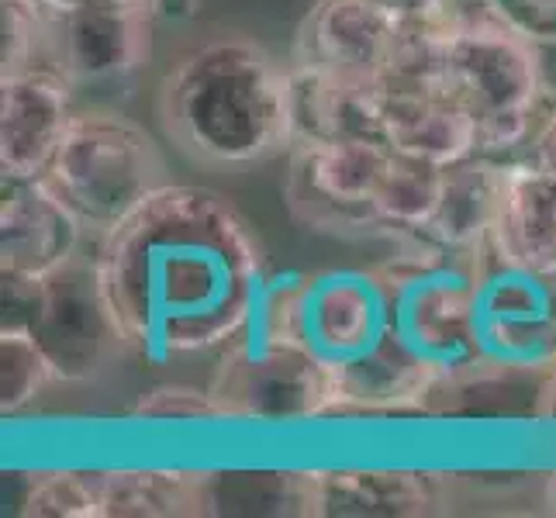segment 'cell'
Segmentation results:
<instances>
[{
  "label": "cell",
  "mask_w": 556,
  "mask_h": 518,
  "mask_svg": "<svg viewBox=\"0 0 556 518\" xmlns=\"http://www.w3.org/2000/svg\"><path fill=\"white\" fill-rule=\"evenodd\" d=\"M104 304L128 356H222L253 318L266 280L263 242L225 194L160 187L93 245Z\"/></svg>",
  "instance_id": "obj_1"
},
{
  "label": "cell",
  "mask_w": 556,
  "mask_h": 518,
  "mask_svg": "<svg viewBox=\"0 0 556 518\" xmlns=\"http://www.w3.org/2000/svg\"><path fill=\"white\" fill-rule=\"evenodd\" d=\"M160 122L201 163H266L298 142L294 73L260 42L215 38L163 73Z\"/></svg>",
  "instance_id": "obj_2"
},
{
  "label": "cell",
  "mask_w": 556,
  "mask_h": 518,
  "mask_svg": "<svg viewBox=\"0 0 556 518\" xmlns=\"http://www.w3.org/2000/svg\"><path fill=\"white\" fill-rule=\"evenodd\" d=\"M435 80L473 118L484 156H519L553 104L540 46L497 25L470 0L459 22L435 38Z\"/></svg>",
  "instance_id": "obj_3"
},
{
  "label": "cell",
  "mask_w": 556,
  "mask_h": 518,
  "mask_svg": "<svg viewBox=\"0 0 556 518\" xmlns=\"http://www.w3.org/2000/svg\"><path fill=\"white\" fill-rule=\"evenodd\" d=\"M377 270L391 294L394 336L443 377L446 391L488 377L473 336V256L405 239Z\"/></svg>",
  "instance_id": "obj_4"
},
{
  "label": "cell",
  "mask_w": 556,
  "mask_h": 518,
  "mask_svg": "<svg viewBox=\"0 0 556 518\" xmlns=\"http://www.w3.org/2000/svg\"><path fill=\"white\" fill-rule=\"evenodd\" d=\"M42 180L93 236H104L169 184V166L146 125L114 108H84Z\"/></svg>",
  "instance_id": "obj_5"
},
{
  "label": "cell",
  "mask_w": 556,
  "mask_h": 518,
  "mask_svg": "<svg viewBox=\"0 0 556 518\" xmlns=\"http://www.w3.org/2000/svg\"><path fill=\"white\" fill-rule=\"evenodd\" d=\"M473 336L488 377L543 380L556 367V274L473 253Z\"/></svg>",
  "instance_id": "obj_6"
},
{
  "label": "cell",
  "mask_w": 556,
  "mask_h": 518,
  "mask_svg": "<svg viewBox=\"0 0 556 518\" xmlns=\"http://www.w3.org/2000/svg\"><path fill=\"white\" fill-rule=\"evenodd\" d=\"M207 388L225 421L301 426L339 415L329 367L294 339H260L242 332L218 356V370Z\"/></svg>",
  "instance_id": "obj_7"
},
{
  "label": "cell",
  "mask_w": 556,
  "mask_h": 518,
  "mask_svg": "<svg viewBox=\"0 0 556 518\" xmlns=\"http://www.w3.org/2000/svg\"><path fill=\"white\" fill-rule=\"evenodd\" d=\"M287 201L294 218L325 232H380L377 194L394 149L380 136L294 142Z\"/></svg>",
  "instance_id": "obj_8"
},
{
  "label": "cell",
  "mask_w": 556,
  "mask_h": 518,
  "mask_svg": "<svg viewBox=\"0 0 556 518\" xmlns=\"http://www.w3.org/2000/svg\"><path fill=\"white\" fill-rule=\"evenodd\" d=\"M298 342L329 370L374 353L394 336L391 294L380 270H321L304 274L298 291Z\"/></svg>",
  "instance_id": "obj_9"
},
{
  "label": "cell",
  "mask_w": 556,
  "mask_h": 518,
  "mask_svg": "<svg viewBox=\"0 0 556 518\" xmlns=\"http://www.w3.org/2000/svg\"><path fill=\"white\" fill-rule=\"evenodd\" d=\"M28 332L46 350L60 383H87L108 370V363L128 356L104 304L93 253L42 280V301Z\"/></svg>",
  "instance_id": "obj_10"
},
{
  "label": "cell",
  "mask_w": 556,
  "mask_h": 518,
  "mask_svg": "<svg viewBox=\"0 0 556 518\" xmlns=\"http://www.w3.org/2000/svg\"><path fill=\"white\" fill-rule=\"evenodd\" d=\"M408 31L374 0H315L294 35L291 66L353 87H377L388 76Z\"/></svg>",
  "instance_id": "obj_11"
},
{
  "label": "cell",
  "mask_w": 556,
  "mask_h": 518,
  "mask_svg": "<svg viewBox=\"0 0 556 518\" xmlns=\"http://www.w3.org/2000/svg\"><path fill=\"white\" fill-rule=\"evenodd\" d=\"M73 93L76 84L52 63L0 76V177H46L73 114L80 111Z\"/></svg>",
  "instance_id": "obj_12"
},
{
  "label": "cell",
  "mask_w": 556,
  "mask_h": 518,
  "mask_svg": "<svg viewBox=\"0 0 556 518\" xmlns=\"http://www.w3.org/2000/svg\"><path fill=\"white\" fill-rule=\"evenodd\" d=\"M90 228L38 180H4L0 194V274L46 280L84 256Z\"/></svg>",
  "instance_id": "obj_13"
},
{
  "label": "cell",
  "mask_w": 556,
  "mask_h": 518,
  "mask_svg": "<svg viewBox=\"0 0 556 518\" xmlns=\"http://www.w3.org/2000/svg\"><path fill=\"white\" fill-rule=\"evenodd\" d=\"M156 28L149 0L63 14L52 25V66H60L76 87L125 80L149 66Z\"/></svg>",
  "instance_id": "obj_14"
},
{
  "label": "cell",
  "mask_w": 556,
  "mask_h": 518,
  "mask_svg": "<svg viewBox=\"0 0 556 518\" xmlns=\"http://www.w3.org/2000/svg\"><path fill=\"white\" fill-rule=\"evenodd\" d=\"M329 374L336 383L339 415L432 412L435 401L446 394L443 377L429 363H421L397 336Z\"/></svg>",
  "instance_id": "obj_15"
},
{
  "label": "cell",
  "mask_w": 556,
  "mask_h": 518,
  "mask_svg": "<svg viewBox=\"0 0 556 518\" xmlns=\"http://www.w3.org/2000/svg\"><path fill=\"white\" fill-rule=\"evenodd\" d=\"M315 515L339 518H415L439 505V481L408 467H332L315 470Z\"/></svg>",
  "instance_id": "obj_16"
},
{
  "label": "cell",
  "mask_w": 556,
  "mask_h": 518,
  "mask_svg": "<svg viewBox=\"0 0 556 518\" xmlns=\"http://www.w3.org/2000/svg\"><path fill=\"white\" fill-rule=\"evenodd\" d=\"M508 187V160L502 156H477L453 163L443 169V198H439L435 218L418 239L443 245L450 253L473 256L481 249L505 207Z\"/></svg>",
  "instance_id": "obj_17"
},
{
  "label": "cell",
  "mask_w": 556,
  "mask_h": 518,
  "mask_svg": "<svg viewBox=\"0 0 556 518\" xmlns=\"http://www.w3.org/2000/svg\"><path fill=\"white\" fill-rule=\"evenodd\" d=\"M484 245L532 270L556 274V187L522 156L508 160L505 207Z\"/></svg>",
  "instance_id": "obj_18"
},
{
  "label": "cell",
  "mask_w": 556,
  "mask_h": 518,
  "mask_svg": "<svg viewBox=\"0 0 556 518\" xmlns=\"http://www.w3.org/2000/svg\"><path fill=\"white\" fill-rule=\"evenodd\" d=\"M98 477V518H180L207 511V473L180 467H114Z\"/></svg>",
  "instance_id": "obj_19"
},
{
  "label": "cell",
  "mask_w": 556,
  "mask_h": 518,
  "mask_svg": "<svg viewBox=\"0 0 556 518\" xmlns=\"http://www.w3.org/2000/svg\"><path fill=\"white\" fill-rule=\"evenodd\" d=\"M294 73V128L298 142L380 136L374 87H353L332 76L298 70Z\"/></svg>",
  "instance_id": "obj_20"
},
{
  "label": "cell",
  "mask_w": 556,
  "mask_h": 518,
  "mask_svg": "<svg viewBox=\"0 0 556 518\" xmlns=\"http://www.w3.org/2000/svg\"><path fill=\"white\" fill-rule=\"evenodd\" d=\"M443 169L446 166L421 163L394 149L391 169L377 194L380 232H394L401 242L426 232L429 222L435 218L439 198H443Z\"/></svg>",
  "instance_id": "obj_21"
},
{
  "label": "cell",
  "mask_w": 556,
  "mask_h": 518,
  "mask_svg": "<svg viewBox=\"0 0 556 518\" xmlns=\"http://www.w3.org/2000/svg\"><path fill=\"white\" fill-rule=\"evenodd\" d=\"M55 380V370L28 329H0V412L22 415L42 397Z\"/></svg>",
  "instance_id": "obj_22"
},
{
  "label": "cell",
  "mask_w": 556,
  "mask_h": 518,
  "mask_svg": "<svg viewBox=\"0 0 556 518\" xmlns=\"http://www.w3.org/2000/svg\"><path fill=\"white\" fill-rule=\"evenodd\" d=\"M25 515L38 518H98V477L93 470H42L31 477Z\"/></svg>",
  "instance_id": "obj_23"
},
{
  "label": "cell",
  "mask_w": 556,
  "mask_h": 518,
  "mask_svg": "<svg viewBox=\"0 0 556 518\" xmlns=\"http://www.w3.org/2000/svg\"><path fill=\"white\" fill-rule=\"evenodd\" d=\"M4 4V73H17L38 63H52V25L38 0H0Z\"/></svg>",
  "instance_id": "obj_24"
},
{
  "label": "cell",
  "mask_w": 556,
  "mask_h": 518,
  "mask_svg": "<svg viewBox=\"0 0 556 518\" xmlns=\"http://www.w3.org/2000/svg\"><path fill=\"white\" fill-rule=\"evenodd\" d=\"M131 415L146 421H225L211 388L190 383H160L131 405Z\"/></svg>",
  "instance_id": "obj_25"
},
{
  "label": "cell",
  "mask_w": 556,
  "mask_h": 518,
  "mask_svg": "<svg viewBox=\"0 0 556 518\" xmlns=\"http://www.w3.org/2000/svg\"><path fill=\"white\" fill-rule=\"evenodd\" d=\"M532 46H556V0H470Z\"/></svg>",
  "instance_id": "obj_26"
},
{
  "label": "cell",
  "mask_w": 556,
  "mask_h": 518,
  "mask_svg": "<svg viewBox=\"0 0 556 518\" xmlns=\"http://www.w3.org/2000/svg\"><path fill=\"white\" fill-rule=\"evenodd\" d=\"M408 35H439L459 22L464 0H374Z\"/></svg>",
  "instance_id": "obj_27"
},
{
  "label": "cell",
  "mask_w": 556,
  "mask_h": 518,
  "mask_svg": "<svg viewBox=\"0 0 556 518\" xmlns=\"http://www.w3.org/2000/svg\"><path fill=\"white\" fill-rule=\"evenodd\" d=\"M519 156H522L535 173H540L543 180H549V184L556 187V101L546 108L543 122L535 125L529 146L519 152Z\"/></svg>",
  "instance_id": "obj_28"
},
{
  "label": "cell",
  "mask_w": 556,
  "mask_h": 518,
  "mask_svg": "<svg viewBox=\"0 0 556 518\" xmlns=\"http://www.w3.org/2000/svg\"><path fill=\"white\" fill-rule=\"evenodd\" d=\"M156 25H180L201 11V0H149Z\"/></svg>",
  "instance_id": "obj_29"
},
{
  "label": "cell",
  "mask_w": 556,
  "mask_h": 518,
  "mask_svg": "<svg viewBox=\"0 0 556 518\" xmlns=\"http://www.w3.org/2000/svg\"><path fill=\"white\" fill-rule=\"evenodd\" d=\"M49 14L63 17L73 11H87V8H125V4H146V0H38Z\"/></svg>",
  "instance_id": "obj_30"
},
{
  "label": "cell",
  "mask_w": 556,
  "mask_h": 518,
  "mask_svg": "<svg viewBox=\"0 0 556 518\" xmlns=\"http://www.w3.org/2000/svg\"><path fill=\"white\" fill-rule=\"evenodd\" d=\"M540 421H553L556 426V367L540 380V391H535V412Z\"/></svg>",
  "instance_id": "obj_31"
},
{
  "label": "cell",
  "mask_w": 556,
  "mask_h": 518,
  "mask_svg": "<svg viewBox=\"0 0 556 518\" xmlns=\"http://www.w3.org/2000/svg\"><path fill=\"white\" fill-rule=\"evenodd\" d=\"M543 502H546V508L556 515V470L546 477V488H543Z\"/></svg>",
  "instance_id": "obj_32"
}]
</instances>
